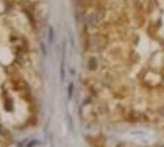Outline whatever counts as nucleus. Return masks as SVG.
Masks as SVG:
<instances>
[{
  "mask_svg": "<svg viewBox=\"0 0 164 147\" xmlns=\"http://www.w3.org/2000/svg\"><path fill=\"white\" fill-rule=\"evenodd\" d=\"M71 90H72V85H70L69 87V97H71Z\"/></svg>",
  "mask_w": 164,
  "mask_h": 147,
  "instance_id": "f257e3e1",
  "label": "nucleus"
}]
</instances>
